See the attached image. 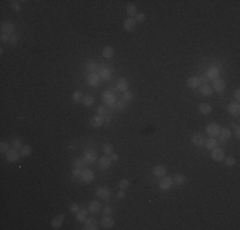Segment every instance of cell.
Returning <instances> with one entry per match:
<instances>
[{"instance_id":"obj_42","label":"cell","mask_w":240,"mask_h":230,"mask_svg":"<svg viewBox=\"0 0 240 230\" xmlns=\"http://www.w3.org/2000/svg\"><path fill=\"white\" fill-rule=\"evenodd\" d=\"M87 68H88V70L90 72H96L97 70V68H98V65L95 63V61H90V63L87 64Z\"/></svg>"},{"instance_id":"obj_7","label":"cell","mask_w":240,"mask_h":230,"mask_svg":"<svg viewBox=\"0 0 240 230\" xmlns=\"http://www.w3.org/2000/svg\"><path fill=\"white\" fill-rule=\"evenodd\" d=\"M5 157H6V161L8 162H15V161L19 160V153L17 152V150H9L6 153H5Z\"/></svg>"},{"instance_id":"obj_45","label":"cell","mask_w":240,"mask_h":230,"mask_svg":"<svg viewBox=\"0 0 240 230\" xmlns=\"http://www.w3.org/2000/svg\"><path fill=\"white\" fill-rule=\"evenodd\" d=\"M225 164L227 165V166H234V165H235L234 157H226V159H225Z\"/></svg>"},{"instance_id":"obj_9","label":"cell","mask_w":240,"mask_h":230,"mask_svg":"<svg viewBox=\"0 0 240 230\" xmlns=\"http://www.w3.org/2000/svg\"><path fill=\"white\" fill-rule=\"evenodd\" d=\"M63 221H64V215H63V213L56 215V216L51 220V228H52V229H59V228H61V225H63Z\"/></svg>"},{"instance_id":"obj_41","label":"cell","mask_w":240,"mask_h":230,"mask_svg":"<svg viewBox=\"0 0 240 230\" xmlns=\"http://www.w3.org/2000/svg\"><path fill=\"white\" fill-rule=\"evenodd\" d=\"M10 6H11V9L15 10V12L21 10V3L15 1V0H11V1H10Z\"/></svg>"},{"instance_id":"obj_35","label":"cell","mask_w":240,"mask_h":230,"mask_svg":"<svg viewBox=\"0 0 240 230\" xmlns=\"http://www.w3.org/2000/svg\"><path fill=\"white\" fill-rule=\"evenodd\" d=\"M129 184L130 182L128 179H121V180H119V183H118V187H119V189H125V188L129 187Z\"/></svg>"},{"instance_id":"obj_20","label":"cell","mask_w":240,"mask_h":230,"mask_svg":"<svg viewBox=\"0 0 240 230\" xmlns=\"http://www.w3.org/2000/svg\"><path fill=\"white\" fill-rule=\"evenodd\" d=\"M218 74H220V72H218V69L217 68H215V67H212L208 69V72H207V77H208V79H217L218 78Z\"/></svg>"},{"instance_id":"obj_4","label":"cell","mask_w":240,"mask_h":230,"mask_svg":"<svg viewBox=\"0 0 240 230\" xmlns=\"http://www.w3.org/2000/svg\"><path fill=\"white\" fill-rule=\"evenodd\" d=\"M206 130H207V134L208 136H211V137H216V136H218L220 134V126H218V124H216V123H211V124H208Z\"/></svg>"},{"instance_id":"obj_17","label":"cell","mask_w":240,"mask_h":230,"mask_svg":"<svg viewBox=\"0 0 240 230\" xmlns=\"http://www.w3.org/2000/svg\"><path fill=\"white\" fill-rule=\"evenodd\" d=\"M100 202L98 201H91L90 202V205H88V211H90L91 213H97L98 211H100Z\"/></svg>"},{"instance_id":"obj_40","label":"cell","mask_w":240,"mask_h":230,"mask_svg":"<svg viewBox=\"0 0 240 230\" xmlns=\"http://www.w3.org/2000/svg\"><path fill=\"white\" fill-rule=\"evenodd\" d=\"M18 40H19V34L18 33H13V34H10V37H9V44L15 45L18 42Z\"/></svg>"},{"instance_id":"obj_47","label":"cell","mask_w":240,"mask_h":230,"mask_svg":"<svg viewBox=\"0 0 240 230\" xmlns=\"http://www.w3.org/2000/svg\"><path fill=\"white\" fill-rule=\"evenodd\" d=\"M146 19V15L144 13H137V18H135V22H143Z\"/></svg>"},{"instance_id":"obj_19","label":"cell","mask_w":240,"mask_h":230,"mask_svg":"<svg viewBox=\"0 0 240 230\" xmlns=\"http://www.w3.org/2000/svg\"><path fill=\"white\" fill-rule=\"evenodd\" d=\"M187 84L190 88H198L199 87V78L198 77H189L188 80H187Z\"/></svg>"},{"instance_id":"obj_32","label":"cell","mask_w":240,"mask_h":230,"mask_svg":"<svg viewBox=\"0 0 240 230\" xmlns=\"http://www.w3.org/2000/svg\"><path fill=\"white\" fill-rule=\"evenodd\" d=\"M200 93L204 95V96H210V95H212V88L208 86V84H203V86L200 87Z\"/></svg>"},{"instance_id":"obj_14","label":"cell","mask_w":240,"mask_h":230,"mask_svg":"<svg viewBox=\"0 0 240 230\" xmlns=\"http://www.w3.org/2000/svg\"><path fill=\"white\" fill-rule=\"evenodd\" d=\"M227 111L231 114V115H239L240 113V106H239V104L238 102H230L229 104V106H227Z\"/></svg>"},{"instance_id":"obj_29","label":"cell","mask_w":240,"mask_h":230,"mask_svg":"<svg viewBox=\"0 0 240 230\" xmlns=\"http://www.w3.org/2000/svg\"><path fill=\"white\" fill-rule=\"evenodd\" d=\"M31 153H32V147L28 144L23 146V147L21 148V156H29Z\"/></svg>"},{"instance_id":"obj_15","label":"cell","mask_w":240,"mask_h":230,"mask_svg":"<svg viewBox=\"0 0 240 230\" xmlns=\"http://www.w3.org/2000/svg\"><path fill=\"white\" fill-rule=\"evenodd\" d=\"M135 26H137V22H135L134 18H126L125 21H124V28H125L126 31H133L135 28Z\"/></svg>"},{"instance_id":"obj_39","label":"cell","mask_w":240,"mask_h":230,"mask_svg":"<svg viewBox=\"0 0 240 230\" xmlns=\"http://www.w3.org/2000/svg\"><path fill=\"white\" fill-rule=\"evenodd\" d=\"M8 151H9V144H8V142H1L0 143V152L1 153H6Z\"/></svg>"},{"instance_id":"obj_49","label":"cell","mask_w":240,"mask_h":230,"mask_svg":"<svg viewBox=\"0 0 240 230\" xmlns=\"http://www.w3.org/2000/svg\"><path fill=\"white\" fill-rule=\"evenodd\" d=\"M9 37H10V36H8V34H3V33H1V36H0V41H1L3 44H5V42L9 41Z\"/></svg>"},{"instance_id":"obj_57","label":"cell","mask_w":240,"mask_h":230,"mask_svg":"<svg viewBox=\"0 0 240 230\" xmlns=\"http://www.w3.org/2000/svg\"><path fill=\"white\" fill-rule=\"evenodd\" d=\"M234 96H235V98H236L238 101H239V100H240V91H239V90H235Z\"/></svg>"},{"instance_id":"obj_3","label":"cell","mask_w":240,"mask_h":230,"mask_svg":"<svg viewBox=\"0 0 240 230\" xmlns=\"http://www.w3.org/2000/svg\"><path fill=\"white\" fill-rule=\"evenodd\" d=\"M172 184H174V182H172L171 178L164 176V178H161L160 183H158V187H160L162 190H167V189H170V188L172 187Z\"/></svg>"},{"instance_id":"obj_54","label":"cell","mask_w":240,"mask_h":230,"mask_svg":"<svg viewBox=\"0 0 240 230\" xmlns=\"http://www.w3.org/2000/svg\"><path fill=\"white\" fill-rule=\"evenodd\" d=\"M207 80H208V77H200V78H199V83L207 84Z\"/></svg>"},{"instance_id":"obj_8","label":"cell","mask_w":240,"mask_h":230,"mask_svg":"<svg viewBox=\"0 0 240 230\" xmlns=\"http://www.w3.org/2000/svg\"><path fill=\"white\" fill-rule=\"evenodd\" d=\"M204 142H206V139H204V137L200 133H194L192 136V143L194 144V146H198V147H200V146L204 144Z\"/></svg>"},{"instance_id":"obj_21","label":"cell","mask_w":240,"mask_h":230,"mask_svg":"<svg viewBox=\"0 0 240 230\" xmlns=\"http://www.w3.org/2000/svg\"><path fill=\"white\" fill-rule=\"evenodd\" d=\"M103 123V118L102 116H93L90 119V124L92 126H95V128H98V126H101Z\"/></svg>"},{"instance_id":"obj_28","label":"cell","mask_w":240,"mask_h":230,"mask_svg":"<svg viewBox=\"0 0 240 230\" xmlns=\"http://www.w3.org/2000/svg\"><path fill=\"white\" fill-rule=\"evenodd\" d=\"M100 80V75L97 74H90V77H88V84H91V86H96V84L98 83Z\"/></svg>"},{"instance_id":"obj_37","label":"cell","mask_w":240,"mask_h":230,"mask_svg":"<svg viewBox=\"0 0 240 230\" xmlns=\"http://www.w3.org/2000/svg\"><path fill=\"white\" fill-rule=\"evenodd\" d=\"M72 100L74 102H79L80 100H82V92L80 91H74L72 95Z\"/></svg>"},{"instance_id":"obj_50","label":"cell","mask_w":240,"mask_h":230,"mask_svg":"<svg viewBox=\"0 0 240 230\" xmlns=\"http://www.w3.org/2000/svg\"><path fill=\"white\" fill-rule=\"evenodd\" d=\"M83 165V161L79 160V159H75L74 160V167H80Z\"/></svg>"},{"instance_id":"obj_51","label":"cell","mask_w":240,"mask_h":230,"mask_svg":"<svg viewBox=\"0 0 240 230\" xmlns=\"http://www.w3.org/2000/svg\"><path fill=\"white\" fill-rule=\"evenodd\" d=\"M111 212H113V210H111L110 206H106L105 208H103V215H111Z\"/></svg>"},{"instance_id":"obj_26","label":"cell","mask_w":240,"mask_h":230,"mask_svg":"<svg viewBox=\"0 0 240 230\" xmlns=\"http://www.w3.org/2000/svg\"><path fill=\"white\" fill-rule=\"evenodd\" d=\"M126 13L129 14L130 18H133L134 15H137V6H135L134 4H128V6H126Z\"/></svg>"},{"instance_id":"obj_6","label":"cell","mask_w":240,"mask_h":230,"mask_svg":"<svg viewBox=\"0 0 240 230\" xmlns=\"http://www.w3.org/2000/svg\"><path fill=\"white\" fill-rule=\"evenodd\" d=\"M212 87H213V90L216 91V92H223V90H225V87H226V83H225V80L223 79H220V78H217V79H215L213 80V83H212Z\"/></svg>"},{"instance_id":"obj_2","label":"cell","mask_w":240,"mask_h":230,"mask_svg":"<svg viewBox=\"0 0 240 230\" xmlns=\"http://www.w3.org/2000/svg\"><path fill=\"white\" fill-rule=\"evenodd\" d=\"M0 31H1L3 34H8V36H10V34L14 33V26L11 22H3L1 23V28H0Z\"/></svg>"},{"instance_id":"obj_36","label":"cell","mask_w":240,"mask_h":230,"mask_svg":"<svg viewBox=\"0 0 240 230\" xmlns=\"http://www.w3.org/2000/svg\"><path fill=\"white\" fill-rule=\"evenodd\" d=\"M103 152L106 153V155H111V153H114V147H113V144H110V143H106V144H103Z\"/></svg>"},{"instance_id":"obj_16","label":"cell","mask_w":240,"mask_h":230,"mask_svg":"<svg viewBox=\"0 0 240 230\" xmlns=\"http://www.w3.org/2000/svg\"><path fill=\"white\" fill-rule=\"evenodd\" d=\"M165 174H166V167L164 165H157V166L153 167V175L154 176L161 178V176H165Z\"/></svg>"},{"instance_id":"obj_18","label":"cell","mask_w":240,"mask_h":230,"mask_svg":"<svg viewBox=\"0 0 240 230\" xmlns=\"http://www.w3.org/2000/svg\"><path fill=\"white\" fill-rule=\"evenodd\" d=\"M116 86H118V88H119L120 91L126 92V91H128V87H129V84H128V79H126V78H120V79H118Z\"/></svg>"},{"instance_id":"obj_27","label":"cell","mask_w":240,"mask_h":230,"mask_svg":"<svg viewBox=\"0 0 240 230\" xmlns=\"http://www.w3.org/2000/svg\"><path fill=\"white\" fill-rule=\"evenodd\" d=\"M216 144H217V141L213 137H210L208 139H206V142H204V146L208 148V150H212L216 147Z\"/></svg>"},{"instance_id":"obj_53","label":"cell","mask_w":240,"mask_h":230,"mask_svg":"<svg viewBox=\"0 0 240 230\" xmlns=\"http://www.w3.org/2000/svg\"><path fill=\"white\" fill-rule=\"evenodd\" d=\"M73 175H75V176H79V175H82V172H80L79 167H75L74 170H73Z\"/></svg>"},{"instance_id":"obj_1","label":"cell","mask_w":240,"mask_h":230,"mask_svg":"<svg viewBox=\"0 0 240 230\" xmlns=\"http://www.w3.org/2000/svg\"><path fill=\"white\" fill-rule=\"evenodd\" d=\"M211 157H212V160L220 162V161H222L225 159V152H223V150H221V148L215 147V148L211 150Z\"/></svg>"},{"instance_id":"obj_25","label":"cell","mask_w":240,"mask_h":230,"mask_svg":"<svg viewBox=\"0 0 240 230\" xmlns=\"http://www.w3.org/2000/svg\"><path fill=\"white\" fill-rule=\"evenodd\" d=\"M199 111L202 114L207 115V114L212 113V107H211V105H208V104H200L199 105Z\"/></svg>"},{"instance_id":"obj_30","label":"cell","mask_w":240,"mask_h":230,"mask_svg":"<svg viewBox=\"0 0 240 230\" xmlns=\"http://www.w3.org/2000/svg\"><path fill=\"white\" fill-rule=\"evenodd\" d=\"M220 134H221L222 139H227V138L231 137V130L229 128H222V129H220Z\"/></svg>"},{"instance_id":"obj_31","label":"cell","mask_w":240,"mask_h":230,"mask_svg":"<svg viewBox=\"0 0 240 230\" xmlns=\"http://www.w3.org/2000/svg\"><path fill=\"white\" fill-rule=\"evenodd\" d=\"M100 75H101V78H103V79H110L111 78L110 69H107V68L101 69V70H100Z\"/></svg>"},{"instance_id":"obj_55","label":"cell","mask_w":240,"mask_h":230,"mask_svg":"<svg viewBox=\"0 0 240 230\" xmlns=\"http://www.w3.org/2000/svg\"><path fill=\"white\" fill-rule=\"evenodd\" d=\"M110 159H111V161H118V160H119V156L116 155V153H111V155H110Z\"/></svg>"},{"instance_id":"obj_48","label":"cell","mask_w":240,"mask_h":230,"mask_svg":"<svg viewBox=\"0 0 240 230\" xmlns=\"http://www.w3.org/2000/svg\"><path fill=\"white\" fill-rule=\"evenodd\" d=\"M131 97H133V95H131V92L126 91L125 93H124V100H125V101H129V100H131Z\"/></svg>"},{"instance_id":"obj_5","label":"cell","mask_w":240,"mask_h":230,"mask_svg":"<svg viewBox=\"0 0 240 230\" xmlns=\"http://www.w3.org/2000/svg\"><path fill=\"white\" fill-rule=\"evenodd\" d=\"M100 224H101V226L103 229H110L114 226V218L110 217V215H103V217L101 218Z\"/></svg>"},{"instance_id":"obj_12","label":"cell","mask_w":240,"mask_h":230,"mask_svg":"<svg viewBox=\"0 0 240 230\" xmlns=\"http://www.w3.org/2000/svg\"><path fill=\"white\" fill-rule=\"evenodd\" d=\"M97 221L93 220V218H87L86 221H84V226H83V229L84 230H96L97 229Z\"/></svg>"},{"instance_id":"obj_22","label":"cell","mask_w":240,"mask_h":230,"mask_svg":"<svg viewBox=\"0 0 240 230\" xmlns=\"http://www.w3.org/2000/svg\"><path fill=\"white\" fill-rule=\"evenodd\" d=\"M110 165H111V159L109 156H102L100 159V166L102 169H109Z\"/></svg>"},{"instance_id":"obj_43","label":"cell","mask_w":240,"mask_h":230,"mask_svg":"<svg viewBox=\"0 0 240 230\" xmlns=\"http://www.w3.org/2000/svg\"><path fill=\"white\" fill-rule=\"evenodd\" d=\"M69 210H70L72 212H75V213H77V212L79 211V206L77 205L75 202H73V203H70V206H69Z\"/></svg>"},{"instance_id":"obj_46","label":"cell","mask_w":240,"mask_h":230,"mask_svg":"<svg viewBox=\"0 0 240 230\" xmlns=\"http://www.w3.org/2000/svg\"><path fill=\"white\" fill-rule=\"evenodd\" d=\"M97 114H98V116H105L106 115V109L103 106H100L97 109Z\"/></svg>"},{"instance_id":"obj_56","label":"cell","mask_w":240,"mask_h":230,"mask_svg":"<svg viewBox=\"0 0 240 230\" xmlns=\"http://www.w3.org/2000/svg\"><path fill=\"white\" fill-rule=\"evenodd\" d=\"M234 128H235V136H236V137L239 138V137H240V129H239V125L235 124Z\"/></svg>"},{"instance_id":"obj_24","label":"cell","mask_w":240,"mask_h":230,"mask_svg":"<svg viewBox=\"0 0 240 230\" xmlns=\"http://www.w3.org/2000/svg\"><path fill=\"white\" fill-rule=\"evenodd\" d=\"M87 215H88V211L87 210H83V208H79V211L77 212L75 217L78 221H86L87 220Z\"/></svg>"},{"instance_id":"obj_34","label":"cell","mask_w":240,"mask_h":230,"mask_svg":"<svg viewBox=\"0 0 240 230\" xmlns=\"http://www.w3.org/2000/svg\"><path fill=\"white\" fill-rule=\"evenodd\" d=\"M93 102H95V97L93 96H91V95H87L86 97L83 98L84 106H91V105H93Z\"/></svg>"},{"instance_id":"obj_44","label":"cell","mask_w":240,"mask_h":230,"mask_svg":"<svg viewBox=\"0 0 240 230\" xmlns=\"http://www.w3.org/2000/svg\"><path fill=\"white\" fill-rule=\"evenodd\" d=\"M13 147H14V150H18V148H22L23 146H22V142H21V139H14L13 141Z\"/></svg>"},{"instance_id":"obj_38","label":"cell","mask_w":240,"mask_h":230,"mask_svg":"<svg viewBox=\"0 0 240 230\" xmlns=\"http://www.w3.org/2000/svg\"><path fill=\"white\" fill-rule=\"evenodd\" d=\"M102 97H103V100H105L107 104H113V102H114V97L111 96V93H110L109 91H105V92H103V96H102Z\"/></svg>"},{"instance_id":"obj_10","label":"cell","mask_w":240,"mask_h":230,"mask_svg":"<svg viewBox=\"0 0 240 230\" xmlns=\"http://www.w3.org/2000/svg\"><path fill=\"white\" fill-rule=\"evenodd\" d=\"M84 160L87 161V162H95L96 160H97V153H96L95 151H92V150H87V151H84Z\"/></svg>"},{"instance_id":"obj_58","label":"cell","mask_w":240,"mask_h":230,"mask_svg":"<svg viewBox=\"0 0 240 230\" xmlns=\"http://www.w3.org/2000/svg\"><path fill=\"white\" fill-rule=\"evenodd\" d=\"M118 106H119V109H124V107H125V104H124V102H120Z\"/></svg>"},{"instance_id":"obj_33","label":"cell","mask_w":240,"mask_h":230,"mask_svg":"<svg viewBox=\"0 0 240 230\" xmlns=\"http://www.w3.org/2000/svg\"><path fill=\"white\" fill-rule=\"evenodd\" d=\"M172 182L175 184H177V185H180V184H183L185 182V178H184V175H181V174H175L174 175Z\"/></svg>"},{"instance_id":"obj_52","label":"cell","mask_w":240,"mask_h":230,"mask_svg":"<svg viewBox=\"0 0 240 230\" xmlns=\"http://www.w3.org/2000/svg\"><path fill=\"white\" fill-rule=\"evenodd\" d=\"M116 197H118L119 199H121V198H124V197H125V193H124V190H123V189H120V190L118 192Z\"/></svg>"},{"instance_id":"obj_11","label":"cell","mask_w":240,"mask_h":230,"mask_svg":"<svg viewBox=\"0 0 240 230\" xmlns=\"http://www.w3.org/2000/svg\"><path fill=\"white\" fill-rule=\"evenodd\" d=\"M82 179H83V182H86V183H91V182H93V179H95V174H93V171L90 170V169H86L83 172H82Z\"/></svg>"},{"instance_id":"obj_59","label":"cell","mask_w":240,"mask_h":230,"mask_svg":"<svg viewBox=\"0 0 240 230\" xmlns=\"http://www.w3.org/2000/svg\"><path fill=\"white\" fill-rule=\"evenodd\" d=\"M103 118V120H105V121H110V118L109 116H102Z\"/></svg>"},{"instance_id":"obj_23","label":"cell","mask_w":240,"mask_h":230,"mask_svg":"<svg viewBox=\"0 0 240 230\" xmlns=\"http://www.w3.org/2000/svg\"><path fill=\"white\" fill-rule=\"evenodd\" d=\"M102 55H103V58H106V59H111V58L114 56V49L111 47V46H105L102 50Z\"/></svg>"},{"instance_id":"obj_13","label":"cell","mask_w":240,"mask_h":230,"mask_svg":"<svg viewBox=\"0 0 240 230\" xmlns=\"http://www.w3.org/2000/svg\"><path fill=\"white\" fill-rule=\"evenodd\" d=\"M96 193H97V197H100L101 199H107L110 196V189L107 187H100Z\"/></svg>"}]
</instances>
